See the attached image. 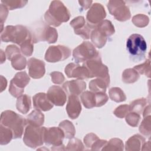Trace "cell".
<instances>
[{
  "label": "cell",
  "instance_id": "35",
  "mask_svg": "<svg viewBox=\"0 0 151 151\" xmlns=\"http://www.w3.org/2000/svg\"><path fill=\"white\" fill-rule=\"evenodd\" d=\"M27 1L22 0H2L1 4L4 5L8 10H13L17 8L24 7L27 4Z\"/></svg>",
  "mask_w": 151,
  "mask_h": 151
},
{
  "label": "cell",
  "instance_id": "43",
  "mask_svg": "<svg viewBox=\"0 0 151 151\" xmlns=\"http://www.w3.org/2000/svg\"><path fill=\"white\" fill-rule=\"evenodd\" d=\"M21 53V50L15 45H8L5 50L6 57L8 60L11 61L12 58L16 55Z\"/></svg>",
  "mask_w": 151,
  "mask_h": 151
},
{
  "label": "cell",
  "instance_id": "48",
  "mask_svg": "<svg viewBox=\"0 0 151 151\" xmlns=\"http://www.w3.org/2000/svg\"><path fill=\"white\" fill-rule=\"evenodd\" d=\"M78 3L83 9L86 10L90 7V6L91 5V4L93 3V1H79Z\"/></svg>",
  "mask_w": 151,
  "mask_h": 151
},
{
  "label": "cell",
  "instance_id": "27",
  "mask_svg": "<svg viewBox=\"0 0 151 151\" xmlns=\"http://www.w3.org/2000/svg\"><path fill=\"white\" fill-rule=\"evenodd\" d=\"M59 127L63 131L66 139H71L75 136L76 129L74 126L70 121L68 120L62 121L59 124Z\"/></svg>",
  "mask_w": 151,
  "mask_h": 151
},
{
  "label": "cell",
  "instance_id": "42",
  "mask_svg": "<svg viewBox=\"0 0 151 151\" xmlns=\"http://www.w3.org/2000/svg\"><path fill=\"white\" fill-rule=\"evenodd\" d=\"M86 24V22L84 17L79 16L74 18L70 22V25L73 28L74 31L76 32L82 28H83Z\"/></svg>",
  "mask_w": 151,
  "mask_h": 151
},
{
  "label": "cell",
  "instance_id": "26",
  "mask_svg": "<svg viewBox=\"0 0 151 151\" xmlns=\"http://www.w3.org/2000/svg\"><path fill=\"white\" fill-rule=\"evenodd\" d=\"M81 100L83 106L87 109L96 107V94L90 91H85L81 93Z\"/></svg>",
  "mask_w": 151,
  "mask_h": 151
},
{
  "label": "cell",
  "instance_id": "47",
  "mask_svg": "<svg viewBox=\"0 0 151 151\" xmlns=\"http://www.w3.org/2000/svg\"><path fill=\"white\" fill-rule=\"evenodd\" d=\"M8 14V9L2 4H1V24L3 25V23L5 21Z\"/></svg>",
  "mask_w": 151,
  "mask_h": 151
},
{
  "label": "cell",
  "instance_id": "12",
  "mask_svg": "<svg viewBox=\"0 0 151 151\" xmlns=\"http://www.w3.org/2000/svg\"><path fill=\"white\" fill-rule=\"evenodd\" d=\"M64 137V133L60 127H46L44 140L46 145L52 146L51 150H54L56 147L63 145Z\"/></svg>",
  "mask_w": 151,
  "mask_h": 151
},
{
  "label": "cell",
  "instance_id": "31",
  "mask_svg": "<svg viewBox=\"0 0 151 151\" xmlns=\"http://www.w3.org/2000/svg\"><path fill=\"white\" fill-rule=\"evenodd\" d=\"M109 94L110 99L116 103L124 101L126 100L124 93L119 87L111 88L109 91Z\"/></svg>",
  "mask_w": 151,
  "mask_h": 151
},
{
  "label": "cell",
  "instance_id": "17",
  "mask_svg": "<svg viewBox=\"0 0 151 151\" xmlns=\"http://www.w3.org/2000/svg\"><path fill=\"white\" fill-rule=\"evenodd\" d=\"M65 93L70 95L79 96L86 88V83L83 80H73L67 81L63 85Z\"/></svg>",
  "mask_w": 151,
  "mask_h": 151
},
{
  "label": "cell",
  "instance_id": "40",
  "mask_svg": "<svg viewBox=\"0 0 151 151\" xmlns=\"http://www.w3.org/2000/svg\"><path fill=\"white\" fill-rule=\"evenodd\" d=\"M125 117L127 123L132 127H136L140 119V114L132 111H130Z\"/></svg>",
  "mask_w": 151,
  "mask_h": 151
},
{
  "label": "cell",
  "instance_id": "34",
  "mask_svg": "<svg viewBox=\"0 0 151 151\" xmlns=\"http://www.w3.org/2000/svg\"><path fill=\"white\" fill-rule=\"evenodd\" d=\"M11 65L17 70H24L27 65L26 58L21 54H17L11 60Z\"/></svg>",
  "mask_w": 151,
  "mask_h": 151
},
{
  "label": "cell",
  "instance_id": "38",
  "mask_svg": "<svg viewBox=\"0 0 151 151\" xmlns=\"http://www.w3.org/2000/svg\"><path fill=\"white\" fill-rule=\"evenodd\" d=\"M138 73L145 75L148 77L150 76V59L146 60L143 63L136 65L133 68Z\"/></svg>",
  "mask_w": 151,
  "mask_h": 151
},
{
  "label": "cell",
  "instance_id": "13",
  "mask_svg": "<svg viewBox=\"0 0 151 151\" xmlns=\"http://www.w3.org/2000/svg\"><path fill=\"white\" fill-rule=\"evenodd\" d=\"M106 17V12L104 6L99 3H94L87 13L86 19L87 24L93 29L99 24Z\"/></svg>",
  "mask_w": 151,
  "mask_h": 151
},
{
  "label": "cell",
  "instance_id": "29",
  "mask_svg": "<svg viewBox=\"0 0 151 151\" xmlns=\"http://www.w3.org/2000/svg\"><path fill=\"white\" fill-rule=\"evenodd\" d=\"M139 74L134 68L126 69L122 73V80L127 84L135 83L139 80Z\"/></svg>",
  "mask_w": 151,
  "mask_h": 151
},
{
  "label": "cell",
  "instance_id": "21",
  "mask_svg": "<svg viewBox=\"0 0 151 151\" xmlns=\"http://www.w3.org/2000/svg\"><path fill=\"white\" fill-rule=\"evenodd\" d=\"M44 122V115L41 111L35 110L31 112L26 117L27 124L34 126H41Z\"/></svg>",
  "mask_w": 151,
  "mask_h": 151
},
{
  "label": "cell",
  "instance_id": "37",
  "mask_svg": "<svg viewBox=\"0 0 151 151\" xmlns=\"http://www.w3.org/2000/svg\"><path fill=\"white\" fill-rule=\"evenodd\" d=\"M21 52L24 55L29 57L32 54L34 50V42L32 38L25 41L21 45Z\"/></svg>",
  "mask_w": 151,
  "mask_h": 151
},
{
  "label": "cell",
  "instance_id": "36",
  "mask_svg": "<svg viewBox=\"0 0 151 151\" xmlns=\"http://www.w3.org/2000/svg\"><path fill=\"white\" fill-rule=\"evenodd\" d=\"M133 24L139 28H143L147 26L149 22V17L144 14H137L134 15L132 19Z\"/></svg>",
  "mask_w": 151,
  "mask_h": 151
},
{
  "label": "cell",
  "instance_id": "14",
  "mask_svg": "<svg viewBox=\"0 0 151 151\" xmlns=\"http://www.w3.org/2000/svg\"><path fill=\"white\" fill-rule=\"evenodd\" d=\"M65 73L68 78H77L85 80L90 78L89 72L84 65H80L76 63H70L65 68Z\"/></svg>",
  "mask_w": 151,
  "mask_h": 151
},
{
  "label": "cell",
  "instance_id": "1",
  "mask_svg": "<svg viewBox=\"0 0 151 151\" xmlns=\"http://www.w3.org/2000/svg\"><path fill=\"white\" fill-rule=\"evenodd\" d=\"M70 18V11L60 1H52L44 15L47 25L54 27H58L62 23L67 22Z\"/></svg>",
  "mask_w": 151,
  "mask_h": 151
},
{
  "label": "cell",
  "instance_id": "50",
  "mask_svg": "<svg viewBox=\"0 0 151 151\" xmlns=\"http://www.w3.org/2000/svg\"><path fill=\"white\" fill-rule=\"evenodd\" d=\"M1 63L2 64L3 63H4L5 61V57L6 55L5 54V53L3 52V51L1 50Z\"/></svg>",
  "mask_w": 151,
  "mask_h": 151
},
{
  "label": "cell",
  "instance_id": "45",
  "mask_svg": "<svg viewBox=\"0 0 151 151\" xmlns=\"http://www.w3.org/2000/svg\"><path fill=\"white\" fill-rule=\"evenodd\" d=\"M96 107H101L104 105L108 101L109 97L106 93H95Z\"/></svg>",
  "mask_w": 151,
  "mask_h": 151
},
{
  "label": "cell",
  "instance_id": "28",
  "mask_svg": "<svg viewBox=\"0 0 151 151\" xmlns=\"http://www.w3.org/2000/svg\"><path fill=\"white\" fill-rule=\"evenodd\" d=\"M147 104V100L145 98H140L133 101L129 105L130 111L141 114Z\"/></svg>",
  "mask_w": 151,
  "mask_h": 151
},
{
  "label": "cell",
  "instance_id": "32",
  "mask_svg": "<svg viewBox=\"0 0 151 151\" xmlns=\"http://www.w3.org/2000/svg\"><path fill=\"white\" fill-rule=\"evenodd\" d=\"M13 139L12 131L2 124L0 125V143L1 145H6Z\"/></svg>",
  "mask_w": 151,
  "mask_h": 151
},
{
  "label": "cell",
  "instance_id": "25",
  "mask_svg": "<svg viewBox=\"0 0 151 151\" xmlns=\"http://www.w3.org/2000/svg\"><path fill=\"white\" fill-rule=\"evenodd\" d=\"M95 28L107 38L113 35L115 32L114 27L111 22L107 19L101 21L96 27Z\"/></svg>",
  "mask_w": 151,
  "mask_h": 151
},
{
  "label": "cell",
  "instance_id": "3",
  "mask_svg": "<svg viewBox=\"0 0 151 151\" xmlns=\"http://www.w3.org/2000/svg\"><path fill=\"white\" fill-rule=\"evenodd\" d=\"M1 40L4 42H11L21 45L25 41L32 38L31 33L21 25H8L1 32Z\"/></svg>",
  "mask_w": 151,
  "mask_h": 151
},
{
  "label": "cell",
  "instance_id": "30",
  "mask_svg": "<svg viewBox=\"0 0 151 151\" xmlns=\"http://www.w3.org/2000/svg\"><path fill=\"white\" fill-rule=\"evenodd\" d=\"M124 145L122 140L118 138L111 139L109 142H107L104 146L101 149V150H123Z\"/></svg>",
  "mask_w": 151,
  "mask_h": 151
},
{
  "label": "cell",
  "instance_id": "46",
  "mask_svg": "<svg viewBox=\"0 0 151 151\" xmlns=\"http://www.w3.org/2000/svg\"><path fill=\"white\" fill-rule=\"evenodd\" d=\"M51 77V81L52 83L56 84H60L64 82L65 80V77L64 75L58 71H54L50 73Z\"/></svg>",
  "mask_w": 151,
  "mask_h": 151
},
{
  "label": "cell",
  "instance_id": "4",
  "mask_svg": "<svg viewBox=\"0 0 151 151\" xmlns=\"http://www.w3.org/2000/svg\"><path fill=\"white\" fill-rule=\"evenodd\" d=\"M126 48L133 61H139L145 58L147 44L141 35L132 34L127 40Z\"/></svg>",
  "mask_w": 151,
  "mask_h": 151
},
{
  "label": "cell",
  "instance_id": "49",
  "mask_svg": "<svg viewBox=\"0 0 151 151\" xmlns=\"http://www.w3.org/2000/svg\"><path fill=\"white\" fill-rule=\"evenodd\" d=\"M1 92L3 91L4 90V89H5V88L6 87V85H7V81L6 80L5 78H4L2 76H1Z\"/></svg>",
  "mask_w": 151,
  "mask_h": 151
},
{
  "label": "cell",
  "instance_id": "20",
  "mask_svg": "<svg viewBox=\"0 0 151 151\" xmlns=\"http://www.w3.org/2000/svg\"><path fill=\"white\" fill-rule=\"evenodd\" d=\"M145 139L141 135L136 134L130 137L126 142L125 149L128 151L141 150L144 143Z\"/></svg>",
  "mask_w": 151,
  "mask_h": 151
},
{
  "label": "cell",
  "instance_id": "7",
  "mask_svg": "<svg viewBox=\"0 0 151 151\" xmlns=\"http://www.w3.org/2000/svg\"><path fill=\"white\" fill-rule=\"evenodd\" d=\"M99 55L94 45L89 41H83L73 51V58L77 63H84Z\"/></svg>",
  "mask_w": 151,
  "mask_h": 151
},
{
  "label": "cell",
  "instance_id": "6",
  "mask_svg": "<svg viewBox=\"0 0 151 151\" xmlns=\"http://www.w3.org/2000/svg\"><path fill=\"white\" fill-rule=\"evenodd\" d=\"M88 70L90 78L97 77L110 82V76L107 67L103 64L101 57L99 56L84 62L83 64Z\"/></svg>",
  "mask_w": 151,
  "mask_h": 151
},
{
  "label": "cell",
  "instance_id": "33",
  "mask_svg": "<svg viewBox=\"0 0 151 151\" xmlns=\"http://www.w3.org/2000/svg\"><path fill=\"white\" fill-rule=\"evenodd\" d=\"M151 116L148 115L143 117V119L139 126L140 132L144 136L149 138L151 133Z\"/></svg>",
  "mask_w": 151,
  "mask_h": 151
},
{
  "label": "cell",
  "instance_id": "23",
  "mask_svg": "<svg viewBox=\"0 0 151 151\" xmlns=\"http://www.w3.org/2000/svg\"><path fill=\"white\" fill-rule=\"evenodd\" d=\"M110 82L101 78L92 80L89 83V88L94 93H106Z\"/></svg>",
  "mask_w": 151,
  "mask_h": 151
},
{
  "label": "cell",
  "instance_id": "24",
  "mask_svg": "<svg viewBox=\"0 0 151 151\" xmlns=\"http://www.w3.org/2000/svg\"><path fill=\"white\" fill-rule=\"evenodd\" d=\"M90 38L93 44L99 48L103 47L107 40V38L100 33L96 28H94V29L92 30Z\"/></svg>",
  "mask_w": 151,
  "mask_h": 151
},
{
  "label": "cell",
  "instance_id": "18",
  "mask_svg": "<svg viewBox=\"0 0 151 151\" xmlns=\"http://www.w3.org/2000/svg\"><path fill=\"white\" fill-rule=\"evenodd\" d=\"M33 106L34 108L39 111H47L51 110L54 104L50 100L47 94L38 93L34 96L32 98Z\"/></svg>",
  "mask_w": 151,
  "mask_h": 151
},
{
  "label": "cell",
  "instance_id": "41",
  "mask_svg": "<svg viewBox=\"0 0 151 151\" xmlns=\"http://www.w3.org/2000/svg\"><path fill=\"white\" fill-rule=\"evenodd\" d=\"M99 139H100L96 134L93 133H90L86 134L84 137V143L87 147L92 149Z\"/></svg>",
  "mask_w": 151,
  "mask_h": 151
},
{
  "label": "cell",
  "instance_id": "8",
  "mask_svg": "<svg viewBox=\"0 0 151 151\" xmlns=\"http://www.w3.org/2000/svg\"><path fill=\"white\" fill-rule=\"evenodd\" d=\"M107 6L110 14L117 21H125L131 17L130 9L123 1L110 0Z\"/></svg>",
  "mask_w": 151,
  "mask_h": 151
},
{
  "label": "cell",
  "instance_id": "2",
  "mask_svg": "<svg viewBox=\"0 0 151 151\" xmlns=\"http://www.w3.org/2000/svg\"><path fill=\"white\" fill-rule=\"evenodd\" d=\"M1 124L12 131L13 139L21 138L27 126L26 119L12 110H5L1 113Z\"/></svg>",
  "mask_w": 151,
  "mask_h": 151
},
{
  "label": "cell",
  "instance_id": "11",
  "mask_svg": "<svg viewBox=\"0 0 151 151\" xmlns=\"http://www.w3.org/2000/svg\"><path fill=\"white\" fill-rule=\"evenodd\" d=\"M71 55V50L65 46L58 45L49 47L45 54V60L49 63L65 60Z\"/></svg>",
  "mask_w": 151,
  "mask_h": 151
},
{
  "label": "cell",
  "instance_id": "10",
  "mask_svg": "<svg viewBox=\"0 0 151 151\" xmlns=\"http://www.w3.org/2000/svg\"><path fill=\"white\" fill-rule=\"evenodd\" d=\"M30 78L25 71L17 73L11 80L9 92L14 97H18L24 91V88L29 83Z\"/></svg>",
  "mask_w": 151,
  "mask_h": 151
},
{
  "label": "cell",
  "instance_id": "19",
  "mask_svg": "<svg viewBox=\"0 0 151 151\" xmlns=\"http://www.w3.org/2000/svg\"><path fill=\"white\" fill-rule=\"evenodd\" d=\"M66 111L69 117L72 119H77L79 116L81 111V105L77 96H69L66 106Z\"/></svg>",
  "mask_w": 151,
  "mask_h": 151
},
{
  "label": "cell",
  "instance_id": "5",
  "mask_svg": "<svg viewBox=\"0 0 151 151\" xmlns=\"http://www.w3.org/2000/svg\"><path fill=\"white\" fill-rule=\"evenodd\" d=\"M45 129V127L27 124L23 138L24 143L31 148L42 146L44 143V139Z\"/></svg>",
  "mask_w": 151,
  "mask_h": 151
},
{
  "label": "cell",
  "instance_id": "9",
  "mask_svg": "<svg viewBox=\"0 0 151 151\" xmlns=\"http://www.w3.org/2000/svg\"><path fill=\"white\" fill-rule=\"evenodd\" d=\"M34 43L40 41H47L49 44L55 43L58 38V33L55 28L45 24L38 28L34 33H31Z\"/></svg>",
  "mask_w": 151,
  "mask_h": 151
},
{
  "label": "cell",
  "instance_id": "44",
  "mask_svg": "<svg viewBox=\"0 0 151 151\" xmlns=\"http://www.w3.org/2000/svg\"><path fill=\"white\" fill-rule=\"evenodd\" d=\"M129 112H130L129 105L123 104V105H120L117 107H116L113 113L118 118L122 119V118H124Z\"/></svg>",
  "mask_w": 151,
  "mask_h": 151
},
{
  "label": "cell",
  "instance_id": "15",
  "mask_svg": "<svg viewBox=\"0 0 151 151\" xmlns=\"http://www.w3.org/2000/svg\"><path fill=\"white\" fill-rule=\"evenodd\" d=\"M29 76L34 79L42 77L45 73V64L42 60L35 58H31L27 63Z\"/></svg>",
  "mask_w": 151,
  "mask_h": 151
},
{
  "label": "cell",
  "instance_id": "22",
  "mask_svg": "<svg viewBox=\"0 0 151 151\" xmlns=\"http://www.w3.org/2000/svg\"><path fill=\"white\" fill-rule=\"evenodd\" d=\"M31 98L27 94H22L17 98V109L22 114L27 113L31 109Z\"/></svg>",
  "mask_w": 151,
  "mask_h": 151
},
{
  "label": "cell",
  "instance_id": "39",
  "mask_svg": "<svg viewBox=\"0 0 151 151\" xmlns=\"http://www.w3.org/2000/svg\"><path fill=\"white\" fill-rule=\"evenodd\" d=\"M66 150H83L84 145L81 141L77 138H71L68 142L67 147L65 148Z\"/></svg>",
  "mask_w": 151,
  "mask_h": 151
},
{
  "label": "cell",
  "instance_id": "16",
  "mask_svg": "<svg viewBox=\"0 0 151 151\" xmlns=\"http://www.w3.org/2000/svg\"><path fill=\"white\" fill-rule=\"evenodd\" d=\"M47 95L50 100L55 106H63L66 102L65 91L60 86H52L48 90Z\"/></svg>",
  "mask_w": 151,
  "mask_h": 151
}]
</instances>
